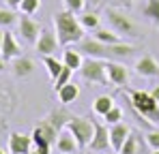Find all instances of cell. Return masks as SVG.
Returning a JSON list of instances; mask_svg holds the SVG:
<instances>
[{
    "instance_id": "1",
    "label": "cell",
    "mask_w": 159,
    "mask_h": 154,
    "mask_svg": "<svg viewBox=\"0 0 159 154\" xmlns=\"http://www.w3.org/2000/svg\"><path fill=\"white\" fill-rule=\"evenodd\" d=\"M78 49L90 58H101V60H125L133 56L135 47L129 43H101L97 39H82L78 43Z\"/></svg>"
},
{
    "instance_id": "2",
    "label": "cell",
    "mask_w": 159,
    "mask_h": 154,
    "mask_svg": "<svg viewBox=\"0 0 159 154\" xmlns=\"http://www.w3.org/2000/svg\"><path fill=\"white\" fill-rule=\"evenodd\" d=\"M54 28H56V36L60 45H71V43H80L84 39V26L80 24V17L71 11H60L54 15Z\"/></svg>"
},
{
    "instance_id": "3",
    "label": "cell",
    "mask_w": 159,
    "mask_h": 154,
    "mask_svg": "<svg viewBox=\"0 0 159 154\" xmlns=\"http://www.w3.org/2000/svg\"><path fill=\"white\" fill-rule=\"evenodd\" d=\"M129 103L131 107L138 111V116L142 118H148L151 122H157L159 124V101L151 94V92H144V90H129Z\"/></svg>"
},
{
    "instance_id": "4",
    "label": "cell",
    "mask_w": 159,
    "mask_h": 154,
    "mask_svg": "<svg viewBox=\"0 0 159 154\" xmlns=\"http://www.w3.org/2000/svg\"><path fill=\"white\" fill-rule=\"evenodd\" d=\"M106 19L110 24V28L114 32H118L120 36H138L140 34V30L131 22V17L127 13L118 11V9H106Z\"/></svg>"
},
{
    "instance_id": "5",
    "label": "cell",
    "mask_w": 159,
    "mask_h": 154,
    "mask_svg": "<svg viewBox=\"0 0 159 154\" xmlns=\"http://www.w3.org/2000/svg\"><path fill=\"white\" fill-rule=\"evenodd\" d=\"M80 75L84 81H90V83H101V86H106L107 81V69H106V62L101 60V58H86L84 60V64H82V69H80Z\"/></svg>"
},
{
    "instance_id": "6",
    "label": "cell",
    "mask_w": 159,
    "mask_h": 154,
    "mask_svg": "<svg viewBox=\"0 0 159 154\" xmlns=\"http://www.w3.org/2000/svg\"><path fill=\"white\" fill-rule=\"evenodd\" d=\"M67 128L73 133V137L78 139L80 148H86L90 141H93V135H95V120L90 118H82V116H73L69 120Z\"/></svg>"
},
{
    "instance_id": "7",
    "label": "cell",
    "mask_w": 159,
    "mask_h": 154,
    "mask_svg": "<svg viewBox=\"0 0 159 154\" xmlns=\"http://www.w3.org/2000/svg\"><path fill=\"white\" fill-rule=\"evenodd\" d=\"M88 148L93 152H107L112 148V141H110V130L106 124L101 122H95V135H93V141L88 143Z\"/></svg>"
},
{
    "instance_id": "8",
    "label": "cell",
    "mask_w": 159,
    "mask_h": 154,
    "mask_svg": "<svg viewBox=\"0 0 159 154\" xmlns=\"http://www.w3.org/2000/svg\"><path fill=\"white\" fill-rule=\"evenodd\" d=\"M58 36L54 30H41L39 34V41L34 43V49L39 51L41 56H50V53H56L58 51Z\"/></svg>"
},
{
    "instance_id": "9",
    "label": "cell",
    "mask_w": 159,
    "mask_h": 154,
    "mask_svg": "<svg viewBox=\"0 0 159 154\" xmlns=\"http://www.w3.org/2000/svg\"><path fill=\"white\" fill-rule=\"evenodd\" d=\"M32 146H34L32 135L28 137L24 133H11V137H9V152L11 154H28L32 152Z\"/></svg>"
},
{
    "instance_id": "10",
    "label": "cell",
    "mask_w": 159,
    "mask_h": 154,
    "mask_svg": "<svg viewBox=\"0 0 159 154\" xmlns=\"http://www.w3.org/2000/svg\"><path fill=\"white\" fill-rule=\"evenodd\" d=\"M106 69H107V79H110V83H114V86H127V83H129V71L125 69V64H118V62H114V60H107Z\"/></svg>"
},
{
    "instance_id": "11",
    "label": "cell",
    "mask_w": 159,
    "mask_h": 154,
    "mask_svg": "<svg viewBox=\"0 0 159 154\" xmlns=\"http://www.w3.org/2000/svg\"><path fill=\"white\" fill-rule=\"evenodd\" d=\"M135 73L142 77H148V79H155V77H159V62L153 56H142L135 60Z\"/></svg>"
},
{
    "instance_id": "12",
    "label": "cell",
    "mask_w": 159,
    "mask_h": 154,
    "mask_svg": "<svg viewBox=\"0 0 159 154\" xmlns=\"http://www.w3.org/2000/svg\"><path fill=\"white\" fill-rule=\"evenodd\" d=\"M131 135V130L127 124L123 122H116V124H110V141H112V150L114 152H120L123 143L127 141V137Z\"/></svg>"
},
{
    "instance_id": "13",
    "label": "cell",
    "mask_w": 159,
    "mask_h": 154,
    "mask_svg": "<svg viewBox=\"0 0 159 154\" xmlns=\"http://www.w3.org/2000/svg\"><path fill=\"white\" fill-rule=\"evenodd\" d=\"M17 28H20V34H22V39L26 43H37L39 41V34H41L39 24L32 22L30 17H20L17 19Z\"/></svg>"
},
{
    "instance_id": "14",
    "label": "cell",
    "mask_w": 159,
    "mask_h": 154,
    "mask_svg": "<svg viewBox=\"0 0 159 154\" xmlns=\"http://www.w3.org/2000/svg\"><path fill=\"white\" fill-rule=\"evenodd\" d=\"M56 148L62 154H75L80 150V143L69 128H62L60 135H58V139H56Z\"/></svg>"
},
{
    "instance_id": "15",
    "label": "cell",
    "mask_w": 159,
    "mask_h": 154,
    "mask_svg": "<svg viewBox=\"0 0 159 154\" xmlns=\"http://www.w3.org/2000/svg\"><path fill=\"white\" fill-rule=\"evenodd\" d=\"M0 56H2L4 60H13V58L22 56V47H20V43L15 41V36H13L11 32H4V41H2V51H0Z\"/></svg>"
},
{
    "instance_id": "16",
    "label": "cell",
    "mask_w": 159,
    "mask_h": 154,
    "mask_svg": "<svg viewBox=\"0 0 159 154\" xmlns=\"http://www.w3.org/2000/svg\"><path fill=\"white\" fill-rule=\"evenodd\" d=\"M11 69H13V75H15V77H28L32 71H34V62H32L30 58L17 56V58H13Z\"/></svg>"
},
{
    "instance_id": "17",
    "label": "cell",
    "mask_w": 159,
    "mask_h": 154,
    "mask_svg": "<svg viewBox=\"0 0 159 154\" xmlns=\"http://www.w3.org/2000/svg\"><path fill=\"white\" fill-rule=\"evenodd\" d=\"M80 96V86L78 83H73V81H69V83H65L60 90H58V101L62 103V105H69V103H73L75 99Z\"/></svg>"
},
{
    "instance_id": "18",
    "label": "cell",
    "mask_w": 159,
    "mask_h": 154,
    "mask_svg": "<svg viewBox=\"0 0 159 154\" xmlns=\"http://www.w3.org/2000/svg\"><path fill=\"white\" fill-rule=\"evenodd\" d=\"M71 118H73V113H69V111H67V109H62V107H60V109H54L52 113L48 116V120H50L58 130L67 128V124H69V120H71Z\"/></svg>"
},
{
    "instance_id": "19",
    "label": "cell",
    "mask_w": 159,
    "mask_h": 154,
    "mask_svg": "<svg viewBox=\"0 0 159 154\" xmlns=\"http://www.w3.org/2000/svg\"><path fill=\"white\" fill-rule=\"evenodd\" d=\"M62 62H65V66H69V69H73V71H80L82 64H84L82 51L80 49H65L62 51Z\"/></svg>"
},
{
    "instance_id": "20",
    "label": "cell",
    "mask_w": 159,
    "mask_h": 154,
    "mask_svg": "<svg viewBox=\"0 0 159 154\" xmlns=\"http://www.w3.org/2000/svg\"><path fill=\"white\" fill-rule=\"evenodd\" d=\"M34 130H39V133H41V135H43L50 143H56V139H58V135H60V130L54 126L48 118H45V120H41V122L34 126Z\"/></svg>"
},
{
    "instance_id": "21",
    "label": "cell",
    "mask_w": 159,
    "mask_h": 154,
    "mask_svg": "<svg viewBox=\"0 0 159 154\" xmlns=\"http://www.w3.org/2000/svg\"><path fill=\"white\" fill-rule=\"evenodd\" d=\"M43 64H45V69H48V73H50V77H52V79H56V77L62 73V69H65V62H60L54 53L43 56Z\"/></svg>"
},
{
    "instance_id": "22",
    "label": "cell",
    "mask_w": 159,
    "mask_h": 154,
    "mask_svg": "<svg viewBox=\"0 0 159 154\" xmlns=\"http://www.w3.org/2000/svg\"><path fill=\"white\" fill-rule=\"evenodd\" d=\"M114 107V99L112 96H107V94H101V96H97L95 99V103H93V111L97 113V116H106L107 111Z\"/></svg>"
},
{
    "instance_id": "23",
    "label": "cell",
    "mask_w": 159,
    "mask_h": 154,
    "mask_svg": "<svg viewBox=\"0 0 159 154\" xmlns=\"http://www.w3.org/2000/svg\"><path fill=\"white\" fill-rule=\"evenodd\" d=\"M95 39L101 41V43H123L120 34L114 32V30H107V28H97L95 30Z\"/></svg>"
},
{
    "instance_id": "24",
    "label": "cell",
    "mask_w": 159,
    "mask_h": 154,
    "mask_svg": "<svg viewBox=\"0 0 159 154\" xmlns=\"http://www.w3.org/2000/svg\"><path fill=\"white\" fill-rule=\"evenodd\" d=\"M144 17H148L153 24L159 26V0H146V6H144Z\"/></svg>"
},
{
    "instance_id": "25",
    "label": "cell",
    "mask_w": 159,
    "mask_h": 154,
    "mask_svg": "<svg viewBox=\"0 0 159 154\" xmlns=\"http://www.w3.org/2000/svg\"><path fill=\"white\" fill-rule=\"evenodd\" d=\"M80 24L84 26V30H97L99 17H97V13H80Z\"/></svg>"
},
{
    "instance_id": "26",
    "label": "cell",
    "mask_w": 159,
    "mask_h": 154,
    "mask_svg": "<svg viewBox=\"0 0 159 154\" xmlns=\"http://www.w3.org/2000/svg\"><path fill=\"white\" fill-rule=\"evenodd\" d=\"M32 141H34V148L39 150L41 154H50V148H52V143L39 133V130H32Z\"/></svg>"
},
{
    "instance_id": "27",
    "label": "cell",
    "mask_w": 159,
    "mask_h": 154,
    "mask_svg": "<svg viewBox=\"0 0 159 154\" xmlns=\"http://www.w3.org/2000/svg\"><path fill=\"white\" fill-rule=\"evenodd\" d=\"M71 73H73V69L65 66V69H62V73L54 79V90H56V92H58V90H60L65 83H69V81H71Z\"/></svg>"
},
{
    "instance_id": "28",
    "label": "cell",
    "mask_w": 159,
    "mask_h": 154,
    "mask_svg": "<svg viewBox=\"0 0 159 154\" xmlns=\"http://www.w3.org/2000/svg\"><path fill=\"white\" fill-rule=\"evenodd\" d=\"M138 152V135H129L127 137V141L123 143V148H120V152L118 154H135Z\"/></svg>"
},
{
    "instance_id": "29",
    "label": "cell",
    "mask_w": 159,
    "mask_h": 154,
    "mask_svg": "<svg viewBox=\"0 0 159 154\" xmlns=\"http://www.w3.org/2000/svg\"><path fill=\"white\" fill-rule=\"evenodd\" d=\"M17 22V15L11 9H0V26H13Z\"/></svg>"
},
{
    "instance_id": "30",
    "label": "cell",
    "mask_w": 159,
    "mask_h": 154,
    "mask_svg": "<svg viewBox=\"0 0 159 154\" xmlns=\"http://www.w3.org/2000/svg\"><path fill=\"white\" fill-rule=\"evenodd\" d=\"M103 120H106L107 124H116V122H120V120H123V111H120V107L114 105L106 116H103Z\"/></svg>"
},
{
    "instance_id": "31",
    "label": "cell",
    "mask_w": 159,
    "mask_h": 154,
    "mask_svg": "<svg viewBox=\"0 0 159 154\" xmlns=\"http://www.w3.org/2000/svg\"><path fill=\"white\" fill-rule=\"evenodd\" d=\"M62 4H65L67 11H71L75 15H80L84 11V0H62Z\"/></svg>"
},
{
    "instance_id": "32",
    "label": "cell",
    "mask_w": 159,
    "mask_h": 154,
    "mask_svg": "<svg viewBox=\"0 0 159 154\" xmlns=\"http://www.w3.org/2000/svg\"><path fill=\"white\" fill-rule=\"evenodd\" d=\"M39 4H41V0H24V2L20 4V9H22V13L30 15V13H34V11L39 9Z\"/></svg>"
},
{
    "instance_id": "33",
    "label": "cell",
    "mask_w": 159,
    "mask_h": 154,
    "mask_svg": "<svg viewBox=\"0 0 159 154\" xmlns=\"http://www.w3.org/2000/svg\"><path fill=\"white\" fill-rule=\"evenodd\" d=\"M146 143L153 148V150H159V130H151L146 135Z\"/></svg>"
},
{
    "instance_id": "34",
    "label": "cell",
    "mask_w": 159,
    "mask_h": 154,
    "mask_svg": "<svg viewBox=\"0 0 159 154\" xmlns=\"http://www.w3.org/2000/svg\"><path fill=\"white\" fill-rule=\"evenodd\" d=\"M7 2H9V6H13V9H15V6H20L24 0H7Z\"/></svg>"
},
{
    "instance_id": "35",
    "label": "cell",
    "mask_w": 159,
    "mask_h": 154,
    "mask_svg": "<svg viewBox=\"0 0 159 154\" xmlns=\"http://www.w3.org/2000/svg\"><path fill=\"white\" fill-rule=\"evenodd\" d=\"M151 94H153V96H155V99H157V101H159V86H155V88L151 90Z\"/></svg>"
},
{
    "instance_id": "36",
    "label": "cell",
    "mask_w": 159,
    "mask_h": 154,
    "mask_svg": "<svg viewBox=\"0 0 159 154\" xmlns=\"http://www.w3.org/2000/svg\"><path fill=\"white\" fill-rule=\"evenodd\" d=\"M4 62H7V60H4V58H0V73L4 71Z\"/></svg>"
},
{
    "instance_id": "37",
    "label": "cell",
    "mask_w": 159,
    "mask_h": 154,
    "mask_svg": "<svg viewBox=\"0 0 159 154\" xmlns=\"http://www.w3.org/2000/svg\"><path fill=\"white\" fill-rule=\"evenodd\" d=\"M2 41H4V32L0 30V51H2Z\"/></svg>"
},
{
    "instance_id": "38",
    "label": "cell",
    "mask_w": 159,
    "mask_h": 154,
    "mask_svg": "<svg viewBox=\"0 0 159 154\" xmlns=\"http://www.w3.org/2000/svg\"><path fill=\"white\" fill-rule=\"evenodd\" d=\"M28 154H41V152H39V150H34V152H28Z\"/></svg>"
},
{
    "instance_id": "39",
    "label": "cell",
    "mask_w": 159,
    "mask_h": 154,
    "mask_svg": "<svg viewBox=\"0 0 159 154\" xmlns=\"http://www.w3.org/2000/svg\"><path fill=\"white\" fill-rule=\"evenodd\" d=\"M153 154H159V150H153Z\"/></svg>"
},
{
    "instance_id": "40",
    "label": "cell",
    "mask_w": 159,
    "mask_h": 154,
    "mask_svg": "<svg viewBox=\"0 0 159 154\" xmlns=\"http://www.w3.org/2000/svg\"><path fill=\"white\" fill-rule=\"evenodd\" d=\"M0 154H4V152H2V150H0Z\"/></svg>"
}]
</instances>
